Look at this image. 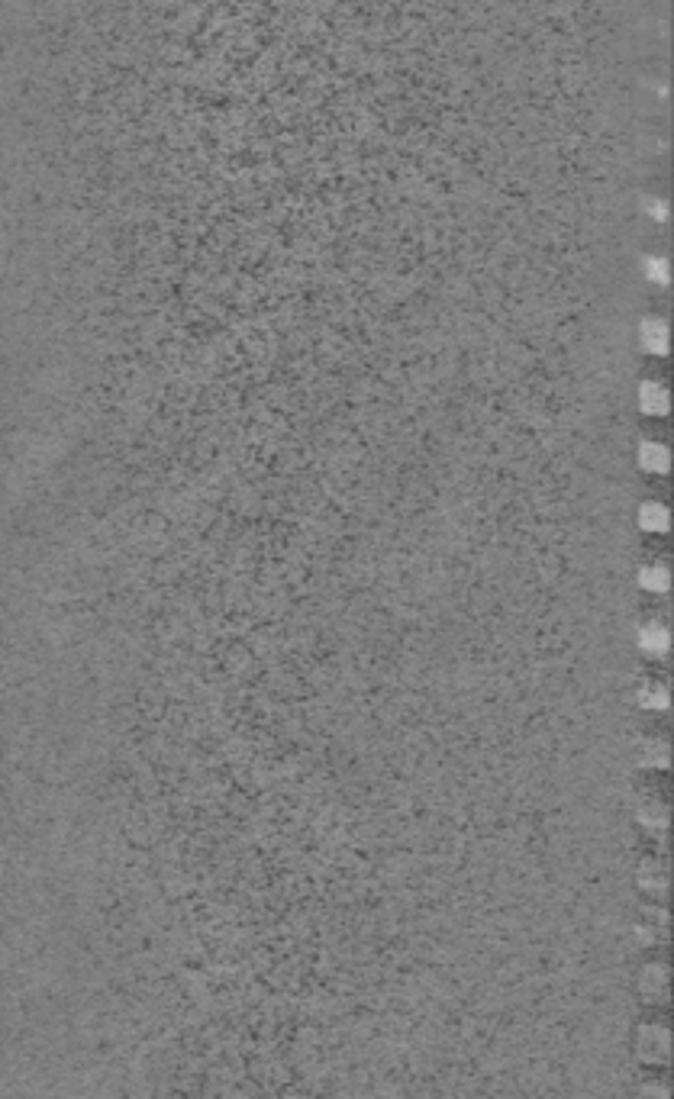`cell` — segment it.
<instances>
[{
  "label": "cell",
  "instance_id": "277c9868",
  "mask_svg": "<svg viewBox=\"0 0 674 1099\" xmlns=\"http://www.w3.org/2000/svg\"><path fill=\"white\" fill-rule=\"evenodd\" d=\"M639 526H642L645 532H665V529H668V513H665V506H658V503H645L642 510H639Z\"/></svg>",
  "mask_w": 674,
  "mask_h": 1099
},
{
  "label": "cell",
  "instance_id": "8992f818",
  "mask_svg": "<svg viewBox=\"0 0 674 1099\" xmlns=\"http://www.w3.org/2000/svg\"><path fill=\"white\" fill-rule=\"evenodd\" d=\"M639 581H642V587H645V590H655V594H662V590H668L671 577H668V571H665V568H645V571L639 574Z\"/></svg>",
  "mask_w": 674,
  "mask_h": 1099
},
{
  "label": "cell",
  "instance_id": "3957f363",
  "mask_svg": "<svg viewBox=\"0 0 674 1099\" xmlns=\"http://www.w3.org/2000/svg\"><path fill=\"white\" fill-rule=\"evenodd\" d=\"M642 990H645L649 1000H665V993H668L665 967H649V971L642 974Z\"/></svg>",
  "mask_w": 674,
  "mask_h": 1099
},
{
  "label": "cell",
  "instance_id": "5b68a950",
  "mask_svg": "<svg viewBox=\"0 0 674 1099\" xmlns=\"http://www.w3.org/2000/svg\"><path fill=\"white\" fill-rule=\"evenodd\" d=\"M642 410L645 413H665L668 410V397L658 384H645L642 387Z\"/></svg>",
  "mask_w": 674,
  "mask_h": 1099
},
{
  "label": "cell",
  "instance_id": "7a4b0ae2",
  "mask_svg": "<svg viewBox=\"0 0 674 1099\" xmlns=\"http://www.w3.org/2000/svg\"><path fill=\"white\" fill-rule=\"evenodd\" d=\"M639 645L645 648V652H655V655H662V652H668V645H671V635H668V629H665V626L652 623V626H645V629L639 632Z\"/></svg>",
  "mask_w": 674,
  "mask_h": 1099
},
{
  "label": "cell",
  "instance_id": "6da1fadb",
  "mask_svg": "<svg viewBox=\"0 0 674 1099\" xmlns=\"http://www.w3.org/2000/svg\"><path fill=\"white\" fill-rule=\"evenodd\" d=\"M639 465L645 471H658V474L668 471V448L658 445V442H645L639 448Z\"/></svg>",
  "mask_w": 674,
  "mask_h": 1099
}]
</instances>
